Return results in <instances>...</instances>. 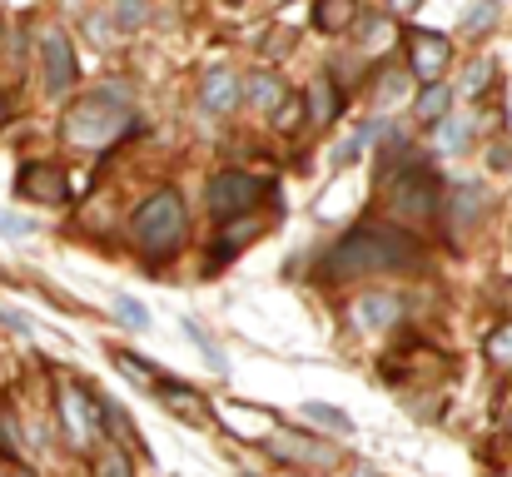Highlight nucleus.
Listing matches in <instances>:
<instances>
[{
    "label": "nucleus",
    "instance_id": "obj_15",
    "mask_svg": "<svg viewBox=\"0 0 512 477\" xmlns=\"http://www.w3.org/2000/svg\"><path fill=\"white\" fill-rule=\"evenodd\" d=\"M353 15H358V5H353V0H319V10H314L319 30H329V35L348 30V25H353Z\"/></svg>",
    "mask_w": 512,
    "mask_h": 477
},
{
    "label": "nucleus",
    "instance_id": "obj_38",
    "mask_svg": "<svg viewBox=\"0 0 512 477\" xmlns=\"http://www.w3.org/2000/svg\"><path fill=\"white\" fill-rule=\"evenodd\" d=\"M508 428H512V413H508Z\"/></svg>",
    "mask_w": 512,
    "mask_h": 477
},
{
    "label": "nucleus",
    "instance_id": "obj_32",
    "mask_svg": "<svg viewBox=\"0 0 512 477\" xmlns=\"http://www.w3.org/2000/svg\"><path fill=\"white\" fill-rule=\"evenodd\" d=\"M368 35H373V50L388 45V25H383V20H368Z\"/></svg>",
    "mask_w": 512,
    "mask_h": 477
},
{
    "label": "nucleus",
    "instance_id": "obj_16",
    "mask_svg": "<svg viewBox=\"0 0 512 477\" xmlns=\"http://www.w3.org/2000/svg\"><path fill=\"white\" fill-rule=\"evenodd\" d=\"M468 140H473V120H463V115H448V120L438 125V150H448V155H463V150H468Z\"/></svg>",
    "mask_w": 512,
    "mask_h": 477
},
{
    "label": "nucleus",
    "instance_id": "obj_13",
    "mask_svg": "<svg viewBox=\"0 0 512 477\" xmlns=\"http://www.w3.org/2000/svg\"><path fill=\"white\" fill-rule=\"evenodd\" d=\"M339 90H334V80H329V75H324V80H314V85H309V95H304V110H309V120H314V125H329V120H334V115H339Z\"/></svg>",
    "mask_w": 512,
    "mask_h": 477
},
{
    "label": "nucleus",
    "instance_id": "obj_25",
    "mask_svg": "<svg viewBox=\"0 0 512 477\" xmlns=\"http://www.w3.org/2000/svg\"><path fill=\"white\" fill-rule=\"evenodd\" d=\"M184 333H189V338H194V343L204 348V358H209V368H214V373H224V358H219V348H214V343H209V338H204V333H199L194 323H184Z\"/></svg>",
    "mask_w": 512,
    "mask_h": 477
},
{
    "label": "nucleus",
    "instance_id": "obj_35",
    "mask_svg": "<svg viewBox=\"0 0 512 477\" xmlns=\"http://www.w3.org/2000/svg\"><path fill=\"white\" fill-rule=\"evenodd\" d=\"M0 477H30L25 468H0Z\"/></svg>",
    "mask_w": 512,
    "mask_h": 477
},
{
    "label": "nucleus",
    "instance_id": "obj_3",
    "mask_svg": "<svg viewBox=\"0 0 512 477\" xmlns=\"http://www.w3.org/2000/svg\"><path fill=\"white\" fill-rule=\"evenodd\" d=\"M125 130H130V110L115 105V95H90L65 115V140L80 145V150H105Z\"/></svg>",
    "mask_w": 512,
    "mask_h": 477
},
{
    "label": "nucleus",
    "instance_id": "obj_11",
    "mask_svg": "<svg viewBox=\"0 0 512 477\" xmlns=\"http://www.w3.org/2000/svg\"><path fill=\"white\" fill-rule=\"evenodd\" d=\"M199 100H204V110H214V115H229V110L239 105V75H229V70H214V75H204V90H199Z\"/></svg>",
    "mask_w": 512,
    "mask_h": 477
},
{
    "label": "nucleus",
    "instance_id": "obj_26",
    "mask_svg": "<svg viewBox=\"0 0 512 477\" xmlns=\"http://www.w3.org/2000/svg\"><path fill=\"white\" fill-rule=\"evenodd\" d=\"M0 234L25 239V234H35V224H30V219H20V214H10V209H0Z\"/></svg>",
    "mask_w": 512,
    "mask_h": 477
},
{
    "label": "nucleus",
    "instance_id": "obj_29",
    "mask_svg": "<svg viewBox=\"0 0 512 477\" xmlns=\"http://www.w3.org/2000/svg\"><path fill=\"white\" fill-rule=\"evenodd\" d=\"M120 368H125V373L135 378V383H155V373H150L145 363H135V358H120Z\"/></svg>",
    "mask_w": 512,
    "mask_h": 477
},
{
    "label": "nucleus",
    "instance_id": "obj_7",
    "mask_svg": "<svg viewBox=\"0 0 512 477\" xmlns=\"http://www.w3.org/2000/svg\"><path fill=\"white\" fill-rule=\"evenodd\" d=\"M448 60H453V45H448L443 35H428V30L408 35V70H413V80L438 85L443 70H448Z\"/></svg>",
    "mask_w": 512,
    "mask_h": 477
},
{
    "label": "nucleus",
    "instance_id": "obj_23",
    "mask_svg": "<svg viewBox=\"0 0 512 477\" xmlns=\"http://www.w3.org/2000/svg\"><path fill=\"white\" fill-rule=\"evenodd\" d=\"M150 5L145 0H115V25H145Z\"/></svg>",
    "mask_w": 512,
    "mask_h": 477
},
{
    "label": "nucleus",
    "instance_id": "obj_33",
    "mask_svg": "<svg viewBox=\"0 0 512 477\" xmlns=\"http://www.w3.org/2000/svg\"><path fill=\"white\" fill-rule=\"evenodd\" d=\"M493 169H512V145H498V150H493Z\"/></svg>",
    "mask_w": 512,
    "mask_h": 477
},
{
    "label": "nucleus",
    "instance_id": "obj_14",
    "mask_svg": "<svg viewBox=\"0 0 512 477\" xmlns=\"http://www.w3.org/2000/svg\"><path fill=\"white\" fill-rule=\"evenodd\" d=\"M284 100H289V90H284L279 75H249V105H259V110H279Z\"/></svg>",
    "mask_w": 512,
    "mask_h": 477
},
{
    "label": "nucleus",
    "instance_id": "obj_5",
    "mask_svg": "<svg viewBox=\"0 0 512 477\" xmlns=\"http://www.w3.org/2000/svg\"><path fill=\"white\" fill-rule=\"evenodd\" d=\"M40 75H45V90L55 100L70 95V85H75V50H70L65 30H45L40 35Z\"/></svg>",
    "mask_w": 512,
    "mask_h": 477
},
{
    "label": "nucleus",
    "instance_id": "obj_9",
    "mask_svg": "<svg viewBox=\"0 0 512 477\" xmlns=\"http://www.w3.org/2000/svg\"><path fill=\"white\" fill-rule=\"evenodd\" d=\"M433 199H438V189H433V179L423 169H413V179H398L393 184V209L408 214V219H423L433 209Z\"/></svg>",
    "mask_w": 512,
    "mask_h": 477
},
{
    "label": "nucleus",
    "instance_id": "obj_4",
    "mask_svg": "<svg viewBox=\"0 0 512 477\" xmlns=\"http://www.w3.org/2000/svg\"><path fill=\"white\" fill-rule=\"evenodd\" d=\"M259 194H269V184H264V179H254V174H244V169H224V174H214V179H209V189H204V199H209V209H214L219 219H229V214L249 209Z\"/></svg>",
    "mask_w": 512,
    "mask_h": 477
},
{
    "label": "nucleus",
    "instance_id": "obj_21",
    "mask_svg": "<svg viewBox=\"0 0 512 477\" xmlns=\"http://www.w3.org/2000/svg\"><path fill=\"white\" fill-rule=\"evenodd\" d=\"M488 80H493V60H473L468 75H463V90H468V95H483Z\"/></svg>",
    "mask_w": 512,
    "mask_h": 477
},
{
    "label": "nucleus",
    "instance_id": "obj_12",
    "mask_svg": "<svg viewBox=\"0 0 512 477\" xmlns=\"http://www.w3.org/2000/svg\"><path fill=\"white\" fill-rule=\"evenodd\" d=\"M448 110H453V85H448V80L423 85V95H418L413 115H418V120H428V125H443V120H448Z\"/></svg>",
    "mask_w": 512,
    "mask_h": 477
},
{
    "label": "nucleus",
    "instance_id": "obj_2",
    "mask_svg": "<svg viewBox=\"0 0 512 477\" xmlns=\"http://www.w3.org/2000/svg\"><path fill=\"white\" fill-rule=\"evenodd\" d=\"M130 229H135V244H140L150 259H165V254L179 249V239H184V229H189L184 199H179L174 189H155V194L135 209Z\"/></svg>",
    "mask_w": 512,
    "mask_h": 477
},
{
    "label": "nucleus",
    "instance_id": "obj_20",
    "mask_svg": "<svg viewBox=\"0 0 512 477\" xmlns=\"http://www.w3.org/2000/svg\"><path fill=\"white\" fill-rule=\"evenodd\" d=\"M304 413H309L314 423H324V428H334V433H348V428H353V423H348V413H339V408H324V403H309Z\"/></svg>",
    "mask_w": 512,
    "mask_h": 477
},
{
    "label": "nucleus",
    "instance_id": "obj_10",
    "mask_svg": "<svg viewBox=\"0 0 512 477\" xmlns=\"http://www.w3.org/2000/svg\"><path fill=\"white\" fill-rule=\"evenodd\" d=\"M393 318H403V299L398 294H363L353 304V323L358 328H388Z\"/></svg>",
    "mask_w": 512,
    "mask_h": 477
},
{
    "label": "nucleus",
    "instance_id": "obj_28",
    "mask_svg": "<svg viewBox=\"0 0 512 477\" xmlns=\"http://www.w3.org/2000/svg\"><path fill=\"white\" fill-rule=\"evenodd\" d=\"M403 80H408L403 70H388V75H383V100H393V95H403Z\"/></svg>",
    "mask_w": 512,
    "mask_h": 477
},
{
    "label": "nucleus",
    "instance_id": "obj_8",
    "mask_svg": "<svg viewBox=\"0 0 512 477\" xmlns=\"http://www.w3.org/2000/svg\"><path fill=\"white\" fill-rule=\"evenodd\" d=\"M15 189H20V199H40V204H65V199H70L65 169H55V164H45V159L25 164L20 179H15Z\"/></svg>",
    "mask_w": 512,
    "mask_h": 477
},
{
    "label": "nucleus",
    "instance_id": "obj_36",
    "mask_svg": "<svg viewBox=\"0 0 512 477\" xmlns=\"http://www.w3.org/2000/svg\"><path fill=\"white\" fill-rule=\"evenodd\" d=\"M353 477H378V473H373V468H358V473H353Z\"/></svg>",
    "mask_w": 512,
    "mask_h": 477
},
{
    "label": "nucleus",
    "instance_id": "obj_34",
    "mask_svg": "<svg viewBox=\"0 0 512 477\" xmlns=\"http://www.w3.org/2000/svg\"><path fill=\"white\" fill-rule=\"evenodd\" d=\"M388 5H393V10H413L418 0H388Z\"/></svg>",
    "mask_w": 512,
    "mask_h": 477
},
{
    "label": "nucleus",
    "instance_id": "obj_27",
    "mask_svg": "<svg viewBox=\"0 0 512 477\" xmlns=\"http://www.w3.org/2000/svg\"><path fill=\"white\" fill-rule=\"evenodd\" d=\"M259 234V224H234V229H224V249H239V244H249Z\"/></svg>",
    "mask_w": 512,
    "mask_h": 477
},
{
    "label": "nucleus",
    "instance_id": "obj_18",
    "mask_svg": "<svg viewBox=\"0 0 512 477\" xmlns=\"http://www.w3.org/2000/svg\"><path fill=\"white\" fill-rule=\"evenodd\" d=\"M304 120H309V110H304V100H294V95L274 110V130H284V135H289V130H299Z\"/></svg>",
    "mask_w": 512,
    "mask_h": 477
},
{
    "label": "nucleus",
    "instance_id": "obj_37",
    "mask_svg": "<svg viewBox=\"0 0 512 477\" xmlns=\"http://www.w3.org/2000/svg\"><path fill=\"white\" fill-rule=\"evenodd\" d=\"M0 120H5V95H0Z\"/></svg>",
    "mask_w": 512,
    "mask_h": 477
},
{
    "label": "nucleus",
    "instance_id": "obj_19",
    "mask_svg": "<svg viewBox=\"0 0 512 477\" xmlns=\"http://www.w3.org/2000/svg\"><path fill=\"white\" fill-rule=\"evenodd\" d=\"M488 358H493V363H512V323L488 333Z\"/></svg>",
    "mask_w": 512,
    "mask_h": 477
},
{
    "label": "nucleus",
    "instance_id": "obj_6",
    "mask_svg": "<svg viewBox=\"0 0 512 477\" xmlns=\"http://www.w3.org/2000/svg\"><path fill=\"white\" fill-rule=\"evenodd\" d=\"M60 413H65V428H70L75 443H100L110 433V418L100 413V403L85 398V393H75V388L60 393Z\"/></svg>",
    "mask_w": 512,
    "mask_h": 477
},
{
    "label": "nucleus",
    "instance_id": "obj_30",
    "mask_svg": "<svg viewBox=\"0 0 512 477\" xmlns=\"http://www.w3.org/2000/svg\"><path fill=\"white\" fill-rule=\"evenodd\" d=\"M483 25H493V5H488V0H483L473 15H468V30H483Z\"/></svg>",
    "mask_w": 512,
    "mask_h": 477
},
{
    "label": "nucleus",
    "instance_id": "obj_17",
    "mask_svg": "<svg viewBox=\"0 0 512 477\" xmlns=\"http://www.w3.org/2000/svg\"><path fill=\"white\" fill-rule=\"evenodd\" d=\"M478 214H483V189L478 184H458L453 189V219L458 224H473Z\"/></svg>",
    "mask_w": 512,
    "mask_h": 477
},
{
    "label": "nucleus",
    "instance_id": "obj_24",
    "mask_svg": "<svg viewBox=\"0 0 512 477\" xmlns=\"http://www.w3.org/2000/svg\"><path fill=\"white\" fill-rule=\"evenodd\" d=\"M100 477H130V458L125 453H100Z\"/></svg>",
    "mask_w": 512,
    "mask_h": 477
},
{
    "label": "nucleus",
    "instance_id": "obj_1",
    "mask_svg": "<svg viewBox=\"0 0 512 477\" xmlns=\"http://www.w3.org/2000/svg\"><path fill=\"white\" fill-rule=\"evenodd\" d=\"M408 269H423V249L408 229H393V224H358L319 259L324 284L373 279V274H408Z\"/></svg>",
    "mask_w": 512,
    "mask_h": 477
},
{
    "label": "nucleus",
    "instance_id": "obj_31",
    "mask_svg": "<svg viewBox=\"0 0 512 477\" xmlns=\"http://www.w3.org/2000/svg\"><path fill=\"white\" fill-rule=\"evenodd\" d=\"M0 453L15 458V423H0Z\"/></svg>",
    "mask_w": 512,
    "mask_h": 477
},
{
    "label": "nucleus",
    "instance_id": "obj_22",
    "mask_svg": "<svg viewBox=\"0 0 512 477\" xmlns=\"http://www.w3.org/2000/svg\"><path fill=\"white\" fill-rule=\"evenodd\" d=\"M115 314H120V323H130V328H150V314H145V304L140 299H115Z\"/></svg>",
    "mask_w": 512,
    "mask_h": 477
}]
</instances>
